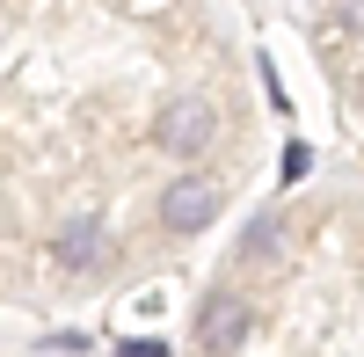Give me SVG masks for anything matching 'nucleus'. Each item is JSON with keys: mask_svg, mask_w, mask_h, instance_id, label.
<instances>
[{"mask_svg": "<svg viewBox=\"0 0 364 357\" xmlns=\"http://www.w3.org/2000/svg\"><path fill=\"white\" fill-rule=\"evenodd\" d=\"M219 204H226V183H219V175L182 168L175 183H161V197H154V219H161V233L190 241V233H204L211 219H219Z\"/></svg>", "mask_w": 364, "mask_h": 357, "instance_id": "f257e3e1", "label": "nucleus"}, {"mask_svg": "<svg viewBox=\"0 0 364 357\" xmlns=\"http://www.w3.org/2000/svg\"><path fill=\"white\" fill-rule=\"evenodd\" d=\"M161 146V154H175V161H197V154H211V139H219V110H211L204 95H175L161 117H154V132H146Z\"/></svg>", "mask_w": 364, "mask_h": 357, "instance_id": "f03ea898", "label": "nucleus"}, {"mask_svg": "<svg viewBox=\"0 0 364 357\" xmlns=\"http://www.w3.org/2000/svg\"><path fill=\"white\" fill-rule=\"evenodd\" d=\"M248 336H255V307L240 299V292H211L197 307V350L204 357H233Z\"/></svg>", "mask_w": 364, "mask_h": 357, "instance_id": "7ed1b4c3", "label": "nucleus"}, {"mask_svg": "<svg viewBox=\"0 0 364 357\" xmlns=\"http://www.w3.org/2000/svg\"><path fill=\"white\" fill-rule=\"evenodd\" d=\"M51 262H58L66 277H87V270H102V262H109V241H102V226H95V219H66V226L51 233Z\"/></svg>", "mask_w": 364, "mask_h": 357, "instance_id": "20e7f679", "label": "nucleus"}, {"mask_svg": "<svg viewBox=\"0 0 364 357\" xmlns=\"http://www.w3.org/2000/svg\"><path fill=\"white\" fill-rule=\"evenodd\" d=\"M277 248H284V219L277 212H255L248 233H240V262H277Z\"/></svg>", "mask_w": 364, "mask_h": 357, "instance_id": "39448f33", "label": "nucleus"}, {"mask_svg": "<svg viewBox=\"0 0 364 357\" xmlns=\"http://www.w3.org/2000/svg\"><path fill=\"white\" fill-rule=\"evenodd\" d=\"M306 168H314V154H306V146H284V183H299Z\"/></svg>", "mask_w": 364, "mask_h": 357, "instance_id": "423d86ee", "label": "nucleus"}, {"mask_svg": "<svg viewBox=\"0 0 364 357\" xmlns=\"http://www.w3.org/2000/svg\"><path fill=\"white\" fill-rule=\"evenodd\" d=\"M117 357H168V350H161V343H124Z\"/></svg>", "mask_w": 364, "mask_h": 357, "instance_id": "0eeeda50", "label": "nucleus"}]
</instances>
